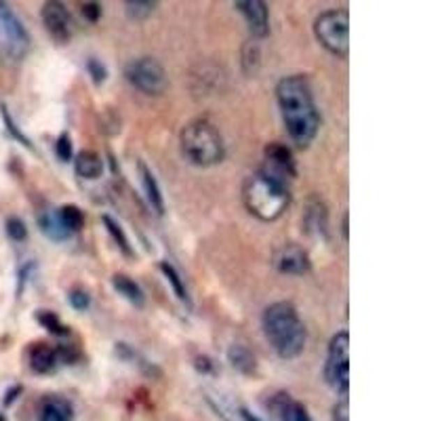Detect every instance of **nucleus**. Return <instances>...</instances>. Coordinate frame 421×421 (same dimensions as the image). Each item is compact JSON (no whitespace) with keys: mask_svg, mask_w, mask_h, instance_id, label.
Listing matches in <instances>:
<instances>
[{"mask_svg":"<svg viewBox=\"0 0 421 421\" xmlns=\"http://www.w3.org/2000/svg\"><path fill=\"white\" fill-rule=\"evenodd\" d=\"M276 99L289 137L297 148H307L321 129V114L307 80L303 76H284L276 84Z\"/></svg>","mask_w":421,"mask_h":421,"instance_id":"obj_1","label":"nucleus"},{"mask_svg":"<svg viewBox=\"0 0 421 421\" xmlns=\"http://www.w3.org/2000/svg\"><path fill=\"white\" fill-rule=\"evenodd\" d=\"M261 327L272 350L284 358H297L305 348V327L299 312L291 301H276L266 307Z\"/></svg>","mask_w":421,"mask_h":421,"instance_id":"obj_2","label":"nucleus"},{"mask_svg":"<svg viewBox=\"0 0 421 421\" xmlns=\"http://www.w3.org/2000/svg\"><path fill=\"white\" fill-rule=\"evenodd\" d=\"M243 200L249 213L261 222H276L289 208L291 194L286 181L266 171L263 167L245 181Z\"/></svg>","mask_w":421,"mask_h":421,"instance_id":"obj_3","label":"nucleus"},{"mask_svg":"<svg viewBox=\"0 0 421 421\" xmlns=\"http://www.w3.org/2000/svg\"><path fill=\"white\" fill-rule=\"evenodd\" d=\"M179 144L183 156L198 167H213L226 158V146L217 127L204 118L187 123L181 129Z\"/></svg>","mask_w":421,"mask_h":421,"instance_id":"obj_4","label":"nucleus"},{"mask_svg":"<svg viewBox=\"0 0 421 421\" xmlns=\"http://www.w3.org/2000/svg\"><path fill=\"white\" fill-rule=\"evenodd\" d=\"M348 11L346 9H329L323 11L314 22V32L319 43L337 57H348L350 36H348Z\"/></svg>","mask_w":421,"mask_h":421,"instance_id":"obj_5","label":"nucleus"},{"mask_svg":"<svg viewBox=\"0 0 421 421\" xmlns=\"http://www.w3.org/2000/svg\"><path fill=\"white\" fill-rule=\"evenodd\" d=\"M350 333L348 331H339L331 344H329V352H327V360H325V381L342 392L348 394L350 388Z\"/></svg>","mask_w":421,"mask_h":421,"instance_id":"obj_6","label":"nucleus"},{"mask_svg":"<svg viewBox=\"0 0 421 421\" xmlns=\"http://www.w3.org/2000/svg\"><path fill=\"white\" fill-rule=\"evenodd\" d=\"M127 80L146 95H160L169 86V76L154 57H137L125 66Z\"/></svg>","mask_w":421,"mask_h":421,"instance_id":"obj_7","label":"nucleus"},{"mask_svg":"<svg viewBox=\"0 0 421 421\" xmlns=\"http://www.w3.org/2000/svg\"><path fill=\"white\" fill-rule=\"evenodd\" d=\"M30 36L20 17L13 9L5 3H0V53L7 59H22L28 53Z\"/></svg>","mask_w":421,"mask_h":421,"instance_id":"obj_8","label":"nucleus"},{"mask_svg":"<svg viewBox=\"0 0 421 421\" xmlns=\"http://www.w3.org/2000/svg\"><path fill=\"white\" fill-rule=\"evenodd\" d=\"M272 263H274L276 272L286 274V276H303L312 268L307 251L295 243H289V245H282L280 249H276Z\"/></svg>","mask_w":421,"mask_h":421,"instance_id":"obj_9","label":"nucleus"},{"mask_svg":"<svg viewBox=\"0 0 421 421\" xmlns=\"http://www.w3.org/2000/svg\"><path fill=\"white\" fill-rule=\"evenodd\" d=\"M40 15H43L45 28L49 30V34L55 40H59V43H68L70 40L72 17H70V11L66 9L63 3H57V0H49V3H45Z\"/></svg>","mask_w":421,"mask_h":421,"instance_id":"obj_10","label":"nucleus"},{"mask_svg":"<svg viewBox=\"0 0 421 421\" xmlns=\"http://www.w3.org/2000/svg\"><path fill=\"white\" fill-rule=\"evenodd\" d=\"M263 169L270 171V173H274L276 177H280V179H284V181L297 175V167H295L293 152H291L286 146H282V144H268Z\"/></svg>","mask_w":421,"mask_h":421,"instance_id":"obj_11","label":"nucleus"},{"mask_svg":"<svg viewBox=\"0 0 421 421\" xmlns=\"http://www.w3.org/2000/svg\"><path fill=\"white\" fill-rule=\"evenodd\" d=\"M236 9L245 15L253 38H266L270 34V17L268 5L261 0H249V3H236Z\"/></svg>","mask_w":421,"mask_h":421,"instance_id":"obj_12","label":"nucleus"},{"mask_svg":"<svg viewBox=\"0 0 421 421\" xmlns=\"http://www.w3.org/2000/svg\"><path fill=\"white\" fill-rule=\"evenodd\" d=\"M40 421H72V404L61 396H45L40 404Z\"/></svg>","mask_w":421,"mask_h":421,"instance_id":"obj_13","label":"nucleus"},{"mask_svg":"<svg viewBox=\"0 0 421 421\" xmlns=\"http://www.w3.org/2000/svg\"><path fill=\"white\" fill-rule=\"evenodd\" d=\"M325 220H327V208L319 198H309L303 210V230L309 236H316L325 230Z\"/></svg>","mask_w":421,"mask_h":421,"instance_id":"obj_14","label":"nucleus"},{"mask_svg":"<svg viewBox=\"0 0 421 421\" xmlns=\"http://www.w3.org/2000/svg\"><path fill=\"white\" fill-rule=\"evenodd\" d=\"M228 358H230V365L238 373H243V375H255V371H257V358H255V354H253V350L249 346L238 344V342L232 344L228 348Z\"/></svg>","mask_w":421,"mask_h":421,"instance_id":"obj_15","label":"nucleus"},{"mask_svg":"<svg viewBox=\"0 0 421 421\" xmlns=\"http://www.w3.org/2000/svg\"><path fill=\"white\" fill-rule=\"evenodd\" d=\"M28 360L34 373H49L57 365V352L47 344H34L30 348Z\"/></svg>","mask_w":421,"mask_h":421,"instance_id":"obj_16","label":"nucleus"},{"mask_svg":"<svg viewBox=\"0 0 421 421\" xmlns=\"http://www.w3.org/2000/svg\"><path fill=\"white\" fill-rule=\"evenodd\" d=\"M74 169L84 179H97L103 173V160L99 158V154H95L91 150H82V152L76 154Z\"/></svg>","mask_w":421,"mask_h":421,"instance_id":"obj_17","label":"nucleus"},{"mask_svg":"<svg viewBox=\"0 0 421 421\" xmlns=\"http://www.w3.org/2000/svg\"><path fill=\"white\" fill-rule=\"evenodd\" d=\"M139 177H141V183H144V190H146V196L150 200V204L156 208V213H164V198H162V192H160V185L154 177V173L150 171L148 164L139 162Z\"/></svg>","mask_w":421,"mask_h":421,"instance_id":"obj_18","label":"nucleus"},{"mask_svg":"<svg viewBox=\"0 0 421 421\" xmlns=\"http://www.w3.org/2000/svg\"><path fill=\"white\" fill-rule=\"evenodd\" d=\"M112 284H114V289H116L127 301H131L133 305L141 307V305L146 303V295H144L141 286H139L133 278H129V276H125V274H114V276H112Z\"/></svg>","mask_w":421,"mask_h":421,"instance_id":"obj_19","label":"nucleus"},{"mask_svg":"<svg viewBox=\"0 0 421 421\" xmlns=\"http://www.w3.org/2000/svg\"><path fill=\"white\" fill-rule=\"evenodd\" d=\"M278 398H280L278 415L282 421H312L307 408L299 400H291L286 394H280Z\"/></svg>","mask_w":421,"mask_h":421,"instance_id":"obj_20","label":"nucleus"},{"mask_svg":"<svg viewBox=\"0 0 421 421\" xmlns=\"http://www.w3.org/2000/svg\"><path fill=\"white\" fill-rule=\"evenodd\" d=\"M57 217L61 222V226L68 230V232H74V230H80L84 226V213L74 206V204H66L57 210Z\"/></svg>","mask_w":421,"mask_h":421,"instance_id":"obj_21","label":"nucleus"},{"mask_svg":"<svg viewBox=\"0 0 421 421\" xmlns=\"http://www.w3.org/2000/svg\"><path fill=\"white\" fill-rule=\"evenodd\" d=\"M38 226H40V230H43L47 236H51L53 240H63V238H68V230L61 226L57 213H45V215H40Z\"/></svg>","mask_w":421,"mask_h":421,"instance_id":"obj_22","label":"nucleus"},{"mask_svg":"<svg viewBox=\"0 0 421 421\" xmlns=\"http://www.w3.org/2000/svg\"><path fill=\"white\" fill-rule=\"evenodd\" d=\"M103 226L108 228L110 236H112V238H114V243L121 247V251H123L125 255L133 257V247H131V243H129L127 234L123 232V228L116 224V220H114V217H110V215H103Z\"/></svg>","mask_w":421,"mask_h":421,"instance_id":"obj_23","label":"nucleus"},{"mask_svg":"<svg viewBox=\"0 0 421 421\" xmlns=\"http://www.w3.org/2000/svg\"><path fill=\"white\" fill-rule=\"evenodd\" d=\"M160 270H162V274L169 278V282L173 284V291H175V295L179 297V299H183V301H187V291H185V286H183V280L179 278V274H177V270L171 266V263H167V261H162L160 266H158Z\"/></svg>","mask_w":421,"mask_h":421,"instance_id":"obj_24","label":"nucleus"},{"mask_svg":"<svg viewBox=\"0 0 421 421\" xmlns=\"http://www.w3.org/2000/svg\"><path fill=\"white\" fill-rule=\"evenodd\" d=\"M257 63H259V47H257V43L253 38L243 47V70L251 72V70L257 68Z\"/></svg>","mask_w":421,"mask_h":421,"instance_id":"obj_25","label":"nucleus"},{"mask_svg":"<svg viewBox=\"0 0 421 421\" xmlns=\"http://www.w3.org/2000/svg\"><path fill=\"white\" fill-rule=\"evenodd\" d=\"M36 319H38V323L49 331V333H53V335H59V333H66V329H63V325L59 323V319L53 314V312H38L36 314Z\"/></svg>","mask_w":421,"mask_h":421,"instance_id":"obj_26","label":"nucleus"},{"mask_svg":"<svg viewBox=\"0 0 421 421\" xmlns=\"http://www.w3.org/2000/svg\"><path fill=\"white\" fill-rule=\"evenodd\" d=\"M125 11L129 13L131 20H144L154 11V5L152 3H127Z\"/></svg>","mask_w":421,"mask_h":421,"instance_id":"obj_27","label":"nucleus"},{"mask_svg":"<svg viewBox=\"0 0 421 421\" xmlns=\"http://www.w3.org/2000/svg\"><path fill=\"white\" fill-rule=\"evenodd\" d=\"M7 232L13 240H24L28 236V230H26V224L20 220V217H9L7 220Z\"/></svg>","mask_w":421,"mask_h":421,"instance_id":"obj_28","label":"nucleus"},{"mask_svg":"<svg viewBox=\"0 0 421 421\" xmlns=\"http://www.w3.org/2000/svg\"><path fill=\"white\" fill-rule=\"evenodd\" d=\"M70 303H72V307H76V309H86L89 303H91V297H89V293L82 291V289H72V291H70Z\"/></svg>","mask_w":421,"mask_h":421,"instance_id":"obj_29","label":"nucleus"},{"mask_svg":"<svg viewBox=\"0 0 421 421\" xmlns=\"http://www.w3.org/2000/svg\"><path fill=\"white\" fill-rule=\"evenodd\" d=\"M86 68H89V74L95 82H103L105 76H108V70H105V66L99 61V59H89L86 61Z\"/></svg>","mask_w":421,"mask_h":421,"instance_id":"obj_30","label":"nucleus"},{"mask_svg":"<svg viewBox=\"0 0 421 421\" xmlns=\"http://www.w3.org/2000/svg\"><path fill=\"white\" fill-rule=\"evenodd\" d=\"M72 152H74V148H72V141H70L68 133H61L59 139H57V156L61 160H72Z\"/></svg>","mask_w":421,"mask_h":421,"instance_id":"obj_31","label":"nucleus"},{"mask_svg":"<svg viewBox=\"0 0 421 421\" xmlns=\"http://www.w3.org/2000/svg\"><path fill=\"white\" fill-rule=\"evenodd\" d=\"M82 15H84L89 22H97L99 15H101V7H99L97 3H86V5H82Z\"/></svg>","mask_w":421,"mask_h":421,"instance_id":"obj_32","label":"nucleus"},{"mask_svg":"<svg viewBox=\"0 0 421 421\" xmlns=\"http://www.w3.org/2000/svg\"><path fill=\"white\" fill-rule=\"evenodd\" d=\"M3 112H5V123H7V127H9V129H11V133H13V137H15V139H17V141H22V144H24V146H28V148H32V144H30V139H28V137H24V135H22V131H20V129H17V127H15V125H13V121H11V116H9V114H7V110H3Z\"/></svg>","mask_w":421,"mask_h":421,"instance_id":"obj_33","label":"nucleus"},{"mask_svg":"<svg viewBox=\"0 0 421 421\" xmlns=\"http://www.w3.org/2000/svg\"><path fill=\"white\" fill-rule=\"evenodd\" d=\"M194 367H196V369H198V371H200L202 375H208V373H213V369H215V367H213V362H210V360H208L206 356H198V358L194 360Z\"/></svg>","mask_w":421,"mask_h":421,"instance_id":"obj_34","label":"nucleus"},{"mask_svg":"<svg viewBox=\"0 0 421 421\" xmlns=\"http://www.w3.org/2000/svg\"><path fill=\"white\" fill-rule=\"evenodd\" d=\"M333 421H348V402H337L333 408Z\"/></svg>","mask_w":421,"mask_h":421,"instance_id":"obj_35","label":"nucleus"},{"mask_svg":"<svg viewBox=\"0 0 421 421\" xmlns=\"http://www.w3.org/2000/svg\"><path fill=\"white\" fill-rule=\"evenodd\" d=\"M240 417L245 419V421H261L259 417H255L249 408H240Z\"/></svg>","mask_w":421,"mask_h":421,"instance_id":"obj_36","label":"nucleus"},{"mask_svg":"<svg viewBox=\"0 0 421 421\" xmlns=\"http://www.w3.org/2000/svg\"><path fill=\"white\" fill-rule=\"evenodd\" d=\"M344 238L348 240V213H346V217H344Z\"/></svg>","mask_w":421,"mask_h":421,"instance_id":"obj_37","label":"nucleus"},{"mask_svg":"<svg viewBox=\"0 0 421 421\" xmlns=\"http://www.w3.org/2000/svg\"><path fill=\"white\" fill-rule=\"evenodd\" d=\"M0 421H5V417H3V415H0Z\"/></svg>","mask_w":421,"mask_h":421,"instance_id":"obj_38","label":"nucleus"}]
</instances>
